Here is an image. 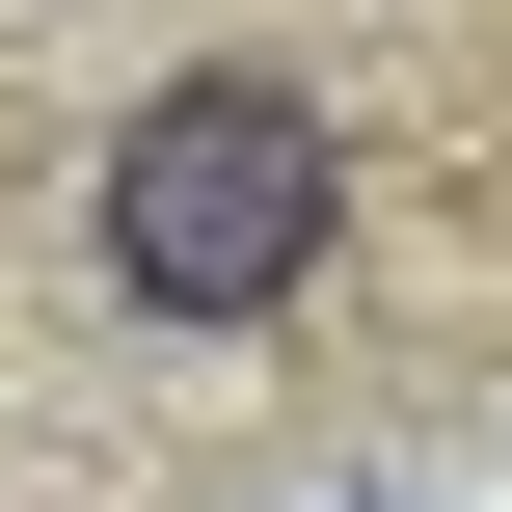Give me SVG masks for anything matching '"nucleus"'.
I'll return each instance as SVG.
<instances>
[{"mask_svg":"<svg viewBox=\"0 0 512 512\" xmlns=\"http://www.w3.org/2000/svg\"><path fill=\"white\" fill-rule=\"evenodd\" d=\"M324 216H351V135H324L297 81H135L108 162H81V243H108L135 324H270V297H324Z\"/></svg>","mask_w":512,"mask_h":512,"instance_id":"1","label":"nucleus"}]
</instances>
